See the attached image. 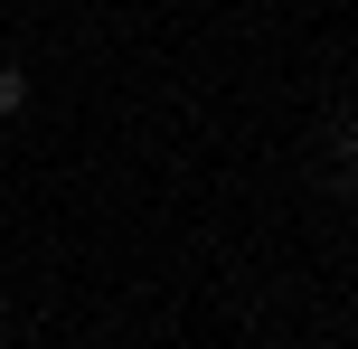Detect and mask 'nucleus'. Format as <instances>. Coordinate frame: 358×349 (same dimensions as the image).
Here are the masks:
<instances>
[{"instance_id":"f257e3e1","label":"nucleus","mask_w":358,"mask_h":349,"mask_svg":"<svg viewBox=\"0 0 358 349\" xmlns=\"http://www.w3.org/2000/svg\"><path fill=\"white\" fill-rule=\"evenodd\" d=\"M19 104H29V76H19V66H0V123H10Z\"/></svg>"}]
</instances>
